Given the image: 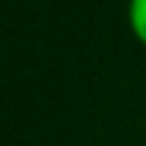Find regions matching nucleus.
<instances>
[{"label": "nucleus", "mask_w": 146, "mask_h": 146, "mask_svg": "<svg viewBox=\"0 0 146 146\" xmlns=\"http://www.w3.org/2000/svg\"><path fill=\"white\" fill-rule=\"evenodd\" d=\"M128 23H131L133 36L141 44H146V0H131V5H128Z\"/></svg>", "instance_id": "f257e3e1"}]
</instances>
